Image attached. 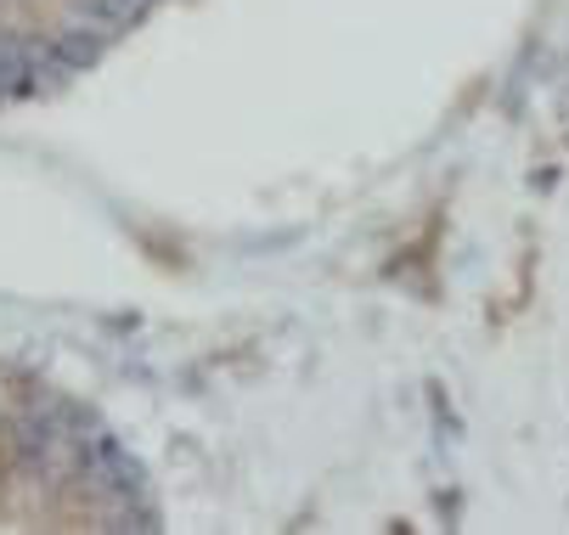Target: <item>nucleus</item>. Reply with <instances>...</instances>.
I'll use <instances>...</instances> for the list:
<instances>
[{"label": "nucleus", "mask_w": 569, "mask_h": 535, "mask_svg": "<svg viewBox=\"0 0 569 535\" xmlns=\"http://www.w3.org/2000/svg\"><path fill=\"white\" fill-rule=\"evenodd\" d=\"M79 474H86V485H91L97 496H108V502H147L141 463H136V456H130L108 428H97V434L79 440Z\"/></svg>", "instance_id": "nucleus-1"}, {"label": "nucleus", "mask_w": 569, "mask_h": 535, "mask_svg": "<svg viewBox=\"0 0 569 535\" xmlns=\"http://www.w3.org/2000/svg\"><path fill=\"white\" fill-rule=\"evenodd\" d=\"M51 57V46H29L18 34H0V102L34 91V62Z\"/></svg>", "instance_id": "nucleus-2"}, {"label": "nucleus", "mask_w": 569, "mask_h": 535, "mask_svg": "<svg viewBox=\"0 0 569 535\" xmlns=\"http://www.w3.org/2000/svg\"><path fill=\"white\" fill-rule=\"evenodd\" d=\"M79 12H86V23L119 34V29H136L147 18V0H79Z\"/></svg>", "instance_id": "nucleus-4"}, {"label": "nucleus", "mask_w": 569, "mask_h": 535, "mask_svg": "<svg viewBox=\"0 0 569 535\" xmlns=\"http://www.w3.org/2000/svg\"><path fill=\"white\" fill-rule=\"evenodd\" d=\"M51 62L62 73H79V68H97L102 62V34L97 29H68L51 40Z\"/></svg>", "instance_id": "nucleus-3"}]
</instances>
